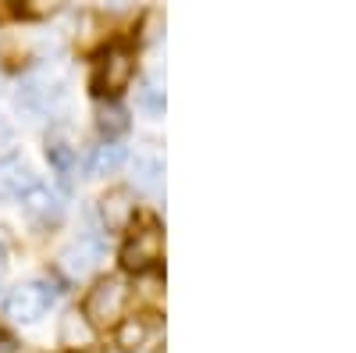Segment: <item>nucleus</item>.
Segmentation results:
<instances>
[{"label":"nucleus","instance_id":"obj_15","mask_svg":"<svg viewBox=\"0 0 356 353\" xmlns=\"http://www.w3.org/2000/svg\"><path fill=\"white\" fill-rule=\"evenodd\" d=\"M97 125L104 136H122L129 129V114L125 107H118V104H100L97 107Z\"/></svg>","mask_w":356,"mask_h":353},{"label":"nucleus","instance_id":"obj_5","mask_svg":"<svg viewBox=\"0 0 356 353\" xmlns=\"http://www.w3.org/2000/svg\"><path fill=\"white\" fill-rule=\"evenodd\" d=\"M50 304H54V289L47 282H22V285H15L4 297L8 317L25 321V325H29V321H40L50 311Z\"/></svg>","mask_w":356,"mask_h":353},{"label":"nucleus","instance_id":"obj_10","mask_svg":"<svg viewBox=\"0 0 356 353\" xmlns=\"http://www.w3.org/2000/svg\"><path fill=\"white\" fill-rule=\"evenodd\" d=\"M100 260H104V243L97 235H79V240L61 253V268L68 275H86V272H93Z\"/></svg>","mask_w":356,"mask_h":353},{"label":"nucleus","instance_id":"obj_2","mask_svg":"<svg viewBox=\"0 0 356 353\" xmlns=\"http://www.w3.org/2000/svg\"><path fill=\"white\" fill-rule=\"evenodd\" d=\"M129 307V285L122 279H100L82 300V317L89 321V329H111L122 321Z\"/></svg>","mask_w":356,"mask_h":353},{"label":"nucleus","instance_id":"obj_6","mask_svg":"<svg viewBox=\"0 0 356 353\" xmlns=\"http://www.w3.org/2000/svg\"><path fill=\"white\" fill-rule=\"evenodd\" d=\"M114 343L125 353H150L161 343V321L154 314H132L125 321H118Z\"/></svg>","mask_w":356,"mask_h":353},{"label":"nucleus","instance_id":"obj_18","mask_svg":"<svg viewBox=\"0 0 356 353\" xmlns=\"http://www.w3.org/2000/svg\"><path fill=\"white\" fill-rule=\"evenodd\" d=\"M0 343H8V339H4V336H0Z\"/></svg>","mask_w":356,"mask_h":353},{"label":"nucleus","instance_id":"obj_13","mask_svg":"<svg viewBox=\"0 0 356 353\" xmlns=\"http://www.w3.org/2000/svg\"><path fill=\"white\" fill-rule=\"evenodd\" d=\"M61 343L65 346H89L93 343V329H89V321L79 314V311H68L65 317H61Z\"/></svg>","mask_w":356,"mask_h":353},{"label":"nucleus","instance_id":"obj_16","mask_svg":"<svg viewBox=\"0 0 356 353\" xmlns=\"http://www.w3.org/2000/svg\"><path fill=\"white\" fill-rule=\"evenodd\" d=\"M139 107H146L150 114H164V90L154 82H146L139 90Z\"/></svg>","mask_w":356,"mask_h":353},{"label":"nucleus","instance_id":"obj_12","mask_svg":"<svg viewBox=\"0 0 356 353\" xmlns=\"http://www.w3.org/2000/svg\"><path fill=\"white\" fill-rule=\"evenodd\" d=\"M132 175H136V186H139V189L161 193V186H164V161H161V154L143 150V154L132 161Z\"/></svg>","mask_w":356,"mask_h":353},{"label":"nucleus","instance_id":"obj_7","mask_svg":"<svg viewBox=\"0 0 356 353\" xmlns=\"http://www.w3.org/2000/svg\"><path fill=\"white\" fill-rule=\"evenodd\" d=\"M33 186H36V175L25 157H18V154L0 157V200H22Z\"/></svg>","mask_w":356,"mask_h":353},{"label":"nucleus","instance_id":"obj_9","mask_svg":"<svg viewBox=\"0 0 356 353\" xmlns=\"http://www.w3.org/2000/svg\"><path fill=\"white\" fill-rule=\"evenodd\" d=\"M22 203H25V214L33 221H40V225L61 221V214H65V196L57 189H50V186H43V182H36L33 189H29L22 196Z\"/></svg>","mask_w":356,"mask_h":353},{"label":"nucleus","instance_id":"obj_17","mask_svg":"<svg viewBox=\"0 0 356 353\" xmlns=\"http://www.w3.org/2000/svg\"><path fill=\"white\" fill-rule=\"evenodd\" d=\"M11 136H15V129L8 125V118H0V143H11Z\"/></svg>","mask_w":356,"mask_h":353},{"label":"nucleus","instance_id":"obj_4","mask_svg":"<svg viewBox=\"0 0 356 353\" xmlns=\"http://www.w3.org/2000/svg\"><path fill=\"white\" fill-rule=\"evenodd\" d=\"M161 253H164V235H161L157 221H146V225H139V228L129 235V243H125V250H122V264H125L129 272L143 275V272L157 268Z\"/></svg>","mask_w":356,"mask_h":353},{"label":"nucleus","instance_id":"obj_14","mask_svg":"<svg viewBox=\"0 0 356 353\" xmlns=\"http://www.w3.org/2000/svg\"><path fill=\"white\" fill-rule=\"evenodd\" d=\"M47 157H50V164L61 171V175H68L72 164H75V146H72V139H68L65 132L47 136Z\"/></svg>","mask_w":356,"mask_h":353},{"label":"nucleus","instance_id":"obj_1","mask_svg":"<svg viewBox=\"0 0 356 353\" xmlns=\"http://www.w3.org/2000/svg\"><path fill=\"white\" fill-rule=\"evenodd\" d=\"M136 75V54L125 43H111L97 54L93 72H89V86L97 97H118L122 90H129V82Z\"/></svg>","mask_w":356,"mask_h":353},{"label":"nucleus","instance_id":"obj_8","mask_svg":"<svg viewBox=\"0 0 356 353\" xmlns=\"http://www.w3.org/2000/svg\"><path fill=\"white\" fill-rule=\"evenodd\" d=\"M100 218L111 232H125L136 221V196L125 186H114L100 196Z\"/></svg>","mask_w":356,"mask_h":353},{"label":"nucleus","instance_id":"obj_3","mask_svg":"<svg viewBox=\"0 0 356 353\" xmlns=\"http://www.w3.org/2000/svg\"><path fill=\"white\" fill-rule=\"evenodd\" d=\"M65 104H68V86L54 75H29L18 90V107L33 118L57 114Z\"/></svg>","mask_w":356,"mask_h":353},{"label":"nucleus","instance_id":"obj_11","mask_svg":"<svg viewBox=\"0 0 356 353\" xmlns=\"http://www.w3.org/2000/svg\"><path fill=\"white\" fill-rule=\"evenodd\" d=\"M125 164V146L122 143H114V139H107V143H100V146H93L89 150V157H86V175H111V171H118Z\"/></svg>","mask_w":356,"mask_h":353}]
</instances>
